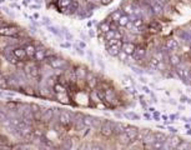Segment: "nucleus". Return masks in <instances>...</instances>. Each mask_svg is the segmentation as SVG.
Returning <instances> with one entry per match:
<instances>
[{"label":"nucleus","instance_id":"f257e3e1","mask_svg":"<svg viewBox=\"0 0 191 150\" xmlns=\"http://www.w3.org/2000/svg\"><path fill=\"white\" fill-rule=\"evenodd\" d=\"M19 34V29L15 28V26H2L0 28V35H3V36H11V38H14V36H18Z\"/></svg>","mask_w":191,"mask_h":150},{"label":"nucleus","instance_id":"f03ea898","mask_svg":"<svg viewBox=\"0 0 191 150\" xmlns=\"http://www.w3.org/2000/svg\"><path fill=\"white\" fill-rule=\"evenodd\" d=\"M49 66L51 68V69L54 70H58V69H61V68L65 66V60L61 59V58H56V57H54V58H50L49 61H48Z\"/></svg>","mask_w":191,"mask_h":150},{"label":"nucleus","instance_id":"7ed1b4c3","mask_svg":"<svg viewBox=\"0 0 191 150\" xmlns=\"http://www.w3.org/2000/svg\"><path fill=\"white\" fill-rule=\"evenodd\" d=\"M71 114L70 113H67V112H60L59 113V123L61 125H69L70 123H71Z\"/></svg>","mask_w":191,"mask_h":150},{"label":"nucleus","instance_id":"20e7f679","mask_svg":"<svg viewBox=\"0 0 191 150\" xmlns=\"http://www.w3.org/2000/svg\"><path fill=\"white\" fill-rule=\"evenodd\" d=\"M25 71H26V74H28L30 78H33V79H38L39 75H40L39 69H38L36 66L31 65V64H29V65H26V66H25Z\"/></svg>","mask_w":191,"mask_h":150},{"label":"nucleus","instance_id":"39448f33","mask_svg":"<svg viewBox=\"0 0 191 150\" xmlns=\"http://www.w3.org/2000/svg\"><path fill=\"white\" fill-rule=\"evenodd\" d=\"M13 53H14V55L19 59V60H26L28 59V55H26V51L23 46H15L13 49Z\"/></svg>","mask_w":191,"mask_h":150},{"label":"nucleus","instance_id":"423d86ee","mask_svg":"<svg viewBox=\"0 0 191 150\" xmlns=\"http://www.w3.org/2000/svg\"><path fill=\"white\" fill-rule=\"evenodd\" d=\"M49 57V53H48V50L46 49H36V51H35V55H34V59L36 60V61H43V60H45L46 58Z\"/></svg>","mask_w":191,"mask_h":150},{"label":"nucleus","instance_id":"0eeeda50","mask_svg":"<svg viewBox=\"0 0 191 150\" xmlns=\"http://www.w3.org/2000/svg\"><path fill=\"white\" fill-rule=\"evenodd\" d=\"M4 55H5V58L8 59V61H10V63H13V64H18V58L14 55V53H10V49H5V51H4Z\"/></svg>","mask_w":191,"mask_h":150},{"label":"nucleus","instance_id":"6e6552de","mask_svg":"<svg viewBox=\"0 0 191 150\" xmlns=\"http://www.w3.org/2000/svg\"><path fill=\"white\" fill-rule=\"evenodd\" d=\"M25 51H26V55H28V59H34V55H35V51H36V48L31 44L24 46Z\"/></svg>","mask_w":191,"mask_h":150},{"label":"nucleus","instance_id":"1a4fd4ad","mask_svg":"<svg viewBox=\"0 0 191 150\" xmlns=\"http://www.w3.org/2000/svg\"><path fill=\"white\" fill-rule=\"evenodd\" d=\"M52 116H54V112L51 109H48V110H44L43 113V118H41V121H45V123H50L52 120Z\"/></svg>","mask_w":191,"mask_h":150},{"label":"nucleus","instance_id":"9d476101","mask_svg":"<svg viewBox=\"0 0 191 150\" xmlns=\"http://www.w3.org/2000/svg\"><path fill=\"white\" fill-rule=\"evenodd\" d=\"M75 75H76L77 80H84L86 78V70L83 69V68H77V69L75 70Z\"/></svg>","mask_w":191,"mask_h":150},{"label":"nucleus","instance_id":"9b49d317","mask_svg":"<svg viewBox=\"0 0 191 150\" xmlns=\"http://www.w3.org/2000/svg\"><path fill=\"white\" fill-rule=\"evenodd\" d=\"M111 133H113V128H111L110 124H105V125L101 128V134H103L104 136H110Z\"/></svg>","mask_w":191,"mask_h":150},{"label":"nucleus","instance_id":"f8f14e48","mask_svg":"<svg viewBox=\"0 0 191 150\" xmlns=\"http://www.w3.org/2000/svg\"><path fill=\"white\" fill-rule=\"evenodd\" d=\"M67 9H69V13H75L77 9H79V3H77V0H73V2L67 5Z\"/></svg>","mask_w":191,"mask_h":150},{"label":"nucleus","instance_id":"ddd939ff","mask_svg":"<svg viewBox=\"0 0 191 150\" xmlns=\"http://www.w3.org/2000/svg\"><path fill=\"white\" fill-rule=\"evenodd\" d=\"M54 90H55V93H56V94L66 93L65 86H64V85H61V84H55V85H54Z\"/></svg>","mask_w":191,"mask_h":150},{"label":"nucleus","instance_id":"4468645a","mask_svg":"<svg viewBox=\"0 0 191 150\" xmlns=\"http://www.w3.org/2000/svg\"><path fill=\"white\" fill-rule=\"evenodd\" d=\"M122 50H124L126 54H131V53H134V45H131V44H125L124 46H122Z\"/></svg>","mask_w":191,"mask_h":150},{"label":"nucleus","instance_id":"2eb2a0df","mask_svg":"<svg viewBox=\"0 0 191 150\" xmlns=\"http://www.w3.org/2000/svg\"><path fill=\"white\" fill-rule=\"evenodd\" d=\"M0 88H2V89H8V80L5 78H0Z\"/></svg>","mask_w":191,"mask_h":150},{"label":"nucleus","instance_id":"dca6fc26","mask_svg":"<svg viewBox=\"0 0 191 150\" xmlns=\"http://www.w3.org/2000/svg\"><path fill=\"white\" fill-rule=\"evenodd\" d=\"M83 123H84V125H85V126H89V125L92 124V119H91L90 116H85L84 120H83Z\"/></svg>","mask_w":191,"mask_h":150},{"label":"nucleus","instance_id":"f3484780","mask_svg":"<svg viewBox=\"0 0 191 150\" xmlns=\"http://www.w3.org/2000/svg\"><path fill=\"white\" fill-rule=\"evenodd\" d=\"M100 30H103L104 33H107L109 30H110V26H109V24H103V25H100Z\"/></svg>","mask_w":191,"mask_h":150},{"label":"nucleus","instance_id":"a211bd4d","mask_svg":"<svg viewBox=\"0 0 191 150\" xmlns=\"http://www.w3.org/2000/svg\"><path fill=\"white\" fill-rule=\"evenodd\" d=\"M71 2H73V0H60V4H61V6H64V8L66 6L67 8V5H69Z\"/></svg>","mask_w":191,"mask_h":150},{"label":"nucleus","instance_id":"6ab92c4d","mask_svg":"<svg viewBox=\"0 0 191 150\" xmlns=\"http://www.w3.org/2000/svg\"><path fill=\"white\" fill-rule=\"evenodd\" d=\"M29 8H30L31 10H36V9H40V4H30V5H29Z\"/></svg>","mask_w":191,"mask_h":150},{"label":"nucleus","instance_id":"aec40b11","mask_svg":"<svg viewBox=\"0 0 191 150\" xmlns=\"http://www.w3.org/2000/svg\"><path fill=\"white\" fill-rule=\"evenodd\" d=\"M10 6H11V8H14V9H16V10H21V8H20L19 5H16V4L14 3V2L11 3V5H10Z\"/></svg>","mask_w":191,"mask_h":150},{"label":"nucleus","instance_id":"412c9836","mask_svg":"<svg viewBox=\"0 0 191 150\" xmlns=\"http://www.w3.org/2000/svg\"><path fill=\"white\" fill-rule=\"evenodd\" d=\"M100 2H101V4H104V5H107V4H110V3L113 2V0H100Z\"/></svg>","mask_w":191,"mask_h":150},{"label":"nucleus","instance_id":"4be33fe9","mask_svg":"<svg viewBox=\"0 0 191 150\" xmlns=\"http://www.w3.org/2000/svg\"><path fill=\"white\" fill-rule=\"evenodd\" d=\"M43 19H44V20H43V21H44V23H45V24H49V20H50V19H49V18H46V16H45V18H43Z\"/></svg>","mask_w":191,"mask_h":150},{"label":"nucleus","instance_id":"5701e85b","mask_svg":"<svg viewBox=\"0 0 191 150\" xmlns=\"http://www.w3.org/2000/svg\"><path fill=\"white\" fill-rule=\"evenodd\" d=\"M23 4L24 5H29V0H23Z\"/></svg>","mask_w":191,"mask_h":150},{"label":"nucleus","instance_id":"b1692460","mask_svg":"<svg viewBox=\"0 0 191 150\" xmlns=\"http://www.w3.org/2000/svg\"><path fill=\"white\" fill-rule=\"evenodd\" d=\"M2 26H5V25H4L3 23H0V28H2Z\"/></svg>","mask_w":191,"mask_h":150},{"label":"nucleus","instance_id":"393cba45","mask_svg":"<svg viewBox=\"0 0 191 150\" xmlns=\"http://www.w3.org/2000/svg\"><path fill=\"white\" fill-rule=\"evenodd\" d=\"M4 2H5V0H0V3H2V4H3V3H4Z\"/></svg>","mask_w":191,"mask_h":150},{"label":"nucleus","instance_id":"a878e982","mask_svg":"<svg viewBox=\"0 0 191 150\" xmlns=\"http://www.w3.org/2000/svg\"><path fill=\"white\" fill-rule=\"evenodd\" d=\"M10 2H11V3H13V2H16V0H10Z\"/></svg>","mask_w":191,"mask_h":150},{"label":"nucleus","instance_id":"bb28decb","mask_svg":"<svg viewBox=\"0 0 191 150\" xmlns=\"http://www.w3.org/2000/svg\"><path fill=\"white\" fill-rule=\"evenodd\" d=\"M46 2H48V3H50V2H51V0H46Z\"/></svg>","mask_w":191,"mask_h":150}]
</instances>
